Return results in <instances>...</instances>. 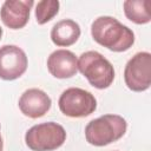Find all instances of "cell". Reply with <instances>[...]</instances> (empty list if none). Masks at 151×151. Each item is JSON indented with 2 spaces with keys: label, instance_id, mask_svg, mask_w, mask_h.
Masks as SVG:
<instances>
[{
  "label": "cell",
  "instance_id": "obj_1",
  "mask_svg": "<svg viewBox=\"0 0 151 151\" xmlns=\"http://www.w3.org/2000/svg\"><path fill=\"white\" fill-rule=\"evenodd\" d=\"M91 35L96 42L113 52H125L134 44L133 31L110 15H101L93 20Z\"/></svg>",
  "mask_w": 151,
  "mask_h": 151
},
{
  "label": "cell",
  "instance_id": "obj_2",
  "mask_svg": "<svg viewBox=\"0 0 151 151\" xmlns=\"http://www.w3.org/2000/svg\"><path fill=\"white\" fill-rule=\"evenodd\" d=\"M127 129L125 118L119 114H104L87 123L85 138L88 144L105 146L120 139Z\"/></svg>",
  "mask_w": 151,
  "mask_h": 151
},
{
  "label": "cell",
  "instance_id": "obj_3",
  "mask_svg": "<svg viewBox=\"0 0 151 151\" xmlns=\"http://www.w3.org/2000/svg\"><path fill=\"white\" fill-rule=\"evenodd\" d=\"M78 71L87 79L90 85L98 90L110 87L114 80L112 64L97 51H87L79 57Z\"/></svg>",
  "mask_w": 151,
  "mask_h": 151
},
{
  "label": "cell",
  "instance_id": "obj_4",
  "mask_svg": "<svg viewBox=\"0 0 151 151\" xmlns=\"http://www.w3.org/2000/svg\"><path fill=\"white\" fill-rule=\"evenodd\" d=\"M65 140V129L54 122L33 125L25 134V143L32 151H53L60 147Z\"/></svg>",
  "mask_w": 151,
  "mask_h": 151
},
{
  "label": "cell",
  "instance_id": "obj_5",
  "mask_svg": "<svg viewBox=\"0 0 151 151\" xmlns=\"http://www.w3.org/2000/svg\"><path fill=\"white\" fill-rule=\"evenodd\" d=\"M59 110L63 114L71 118H84L92 114L97 109L94 96L79 87L66 88L58 100Z\"/></svg>",
  "mask_w": 151,
  "mask_h": 151
},
{
  "label": "cell",
  "instance_id": "obj_6",
  "mask_svg": "<svg viewBox=\"0 0 151 151\" xmlns=\"http://www.w3.org/2000/svg\"><path fill=\"white\" fill-rule=\"evenodd\" d=\"M124 80L127 88L133 92L149 90L151 85V54L149 52H138L126 63Z\"/></svg>",
  "mask_w": 151,
  "mask_h": 151
},
{
  "label": "cell",
  "instance_id": "obj_7",
  "mask_svg": "<svg viewBox=\"0 0 151 151\" xmlns=\"http://www.w3.org/2000/svg\"><path fill=\"white\" fill-rule=\"evenodd\" d=\"M27 55L17 45H4L0 47V79L15 80L27 70Z\"/></svg>",
  "mask_w": 151,
  "mask_h": 151
},
{
  "label": "cell",
  "instance_id": "obj_8",
  "mask_svg": "<svg viewBox=\"0 0 151 151\" xmlns=\"http://www.w3.org/2000/svg\"><path fill=\"white\" fill-rule=\"evenodd\" d=\"M33 0H6L0 9V19L11 29L24 28L28 20Z\"/></svg>",
  "mask_w": 151,
  "mask_h": 151
},
{
  "label": "cell",
  "instance_id": "obj_9",
  "mask_svg": "<svg viewBox=\"0 0 151 151\" xmlns=\"http://www.w3.org/2000/svg\"><path fill=\"white\" fill-rule=\"evenodd\" d=\"M18 105L24 116L35 119L45 116L50 111L52 100L42 90L28 88L20 96Z\"/></svg>",
  "mask_w": 151,
  "mask_h": 151
},
{
  "label": "cell",
  "instance_id": "obj_10",
  "mask_svg": "<svg viewBox=\"0 0 151 151\" xmlns=\"http://www.w3.org/2000/svg\"><path fill=\"white\" fill-rule=\"evenodd\" d=\"M47 70L54 78H72L78 72V59L72 51L55 50L47 58Z\"/></svg>",
  "mask_w": 151,
  "mask_h": 151
},
{
  "label": "cell",
  "instance_id": "obj_11",
  "mask_svg": "<svg viewBox=\"0 0 151 151\" xmlns=\"http://www.w3.org/2000/svg\"><path fill=\"white\" fill-rule=\"evenodd\" d=\"M80 26L72 19L58 21L51 29V40L58 47H68L80 37Z\"/></svg>",
  "mask_w": 151,
  "mask_h": 151
},
{
  "label": "cell",
  "instance_id": "obj_12",
  "mask_svg": "<svg viewBox=\"0 0 151 151\" xmlns=\"http://www.w3.org/2000/svg\"><path fill=\"white\" fill-rule=\"evenodd\" d=\"M123 8L125 17L137 25H145L151 21L149 0H126Z\"/></svg>",
  "mask_w": 151,
  "mask_h": 151
},
{
  "label": "cell",
  "instance_id": "obj_13",
  "mask_svg": "<svg viewBox=\"0 0 151 151\" xmlns=\"http://www.w3.org/2000/svg\"><path fill=\"white\" fill-rule=\"evenodd\" d=\"M60 2L58 0H41L35 6V19L39 25L51 21L59 12Z\"/></svg>",
  "mask_w": 151,
  "mask_h": 151
},
{
  "label": "cell",
  "instance_id": "obj_14",
  "mask_svg": "<svg viewBox=\"0 0 151 151\" xmlns=\"http://www.w3.org/2000/svg\"><path fill=\"white\" fill-rule=\"evenodd\" d=\"M2 147H4V142H2V137H1V133H0V151H2Z\"/></svg>",
  "mask_w": 151,
  "mask_h": 151
},
{
  "label": "cell",
  "instance_id": "obj_15",
  "mask_svg": "<svg viewBox=\"0 0 151 151\" xmlns=\"http://www.w3.org/2000/svg\"><path fill=\"white\" fill-rule=\"evenodd\" d=\"M1 37H2V28H1V26H0V40H1Z\"/></svg>",
  "mask_w": 151,
  "mask_h": 151
},
{
  "label": "cell",
  "instance_id": "obj_16",
  "mask_svg": "<svg viewBox=\"0 0 151 151\" xmlns=\"http://www.w3.org/2000/svg\"><path fill=\"white\" fill-rule=\"evenodd\" d=\"M0 129H1V126H0Z\"/></svg>",
  "mask_w": 151,
  "mask_h": 151
}]
</instances>
